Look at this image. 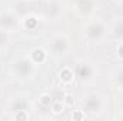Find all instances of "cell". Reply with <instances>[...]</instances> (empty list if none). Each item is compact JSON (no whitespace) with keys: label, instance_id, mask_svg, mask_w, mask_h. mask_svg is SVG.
<instances>
[{"label":"cell","instance_id":"obj_1","mask_svg":"<svg viewBox=\"0 0 123 121\" xmlns=\"http://www.w3.org/2000/svg\"><path fill=\"white\" fill-rule=\"evenodd\" d=\"M37 66L31 61L29 54H19L10 63V73L20 81L31 80L36 76Z\"/></svg>","mask_w":123,"mask_h":121},{"label":"cell","instance_id":"obj_2","mask_svg":"<svg viewBox=\"0 0 123 121\" xmlns=\"http://www.w3.org/2000/svg\"><path fill=\"white\" fill-rule=\"evenodd\" d=\"M83 37L92 44L103 43L109 37V26L100 19H90L83 26Z\"/></svg>","mask_w":123,"mask_h":121},{"label":"cell","instance_id":"obj_3","mask_svg":"<svg viewBox=\"0 0 123 121\" xmlns=\"http://www.w3.org/2000/svg\"><path fill=\"white\" fill-rule=\"evenodd\" d=\"M107 105L106 97L99 91H90L83 95L80 101V110L89 117H99Z\"/></svg>","mask_w":123,"mask_h":121},{"label":"cell","instance_id":"obj_4","mask_svg":"<svg viewBox=\"0 0 123 121\" xmlns=\"http://www.w3.org/2000/svg\"><path fill=\"white\" fill-rule=\"evenodd\" d=\"M49 54L53 57H64L72 49V41L66 33H56L49 40Z\"/></svg>","mask_w":123,"mask_h":121},{"label":"cell","instance_id":"obj_5","mask_svg":"<svg viewBox=\"0 0 123 121\" xmlns=\"http://www.w3.org/2000/svg\"><path fill=\"white\" fill-rule=\"evenodd\" d=\"M76 78L82 83H92L97 77V67L96 64L89 60H77L76 64L73 66Z\"/></svg>","mask_w":123,"mask_h":121},{"label":"cell","instance_id":"obj_6","mask_svg":"<svg viewBox=\"0 0 123 121\" xmlns=\"http://www.w3.org/2000/svg\"><path fill=\"white\" fill-rule=\"evenodd\" d=\"M22 27V17L12 9L0 10V29L9 33H17Z\"/></svg>","mask_w":123,"mask_h":121},{"label":"cell","instance_id":"obj_7","mask_svg":"<svg viewBox=\"0 0 123 121\" xmlns=\"http://www.w3.org/2000/svg\"><path fill=\"white\" fill-rule=\"evenodd\" d=\"M29 110H30V104L26 100V97H16L10 104V111L13 113V117L16 120H27Z\"/></svg>","mask_w":123,"mask_h":121},{"label":"cell","instance_id":"obj_8","mask_svg":"<svg viewBox=\"0 0 123 121\" xmlns=\"http://www.w3.org/2000/svg\"><path fill=\"white\" fill-rule=\"evenodd\" d=\"M73 4H74V10L83 17L92 16L96 10V0H74Z\"/></svg>","mask_w":123,"mask_h":121},{"label":"cell","instance_id":"obj_9","mask_svg":"<svg viewBox=\"0 0 123 121\" xmlns=\"http://www.w3.org/2000/svg\"><path fill=\"white\" fill-rule=\"evenodd\" d=\"M109 37H112L117 43L123 41V17H116L109 24Z\"/></svg>","mask_w":123,"mask_h":121},{"label":"cell","instance_id":"obj_10","mask_svg":"<svg viewBox=\"0 0 123 121\" xmlns=\"http://www.w3.org/2000/svg\"><path fill=\"white\" fill-rule=\"evenodd\" d=\"M76 80V74H74V68L70 66H64L59 71V81L63 87H70Z\"/></svg>","mask_w":123,"mask_h":121},{"label":"cell","instance_id":"obj_11","mask_svg":"<svg viewBox=\"0 0 123 121\" xmlns=\"http://www.w3.org/2000/svg\"><path fill=\"white\" fill-rule=\"evenodd\" d=\"M29 57H30L31 61L37 67H40V66H43L47 61V59H49V50H44L43 47H34V49L30 50Z\"/></svg>","mask_w":123,"mask_h":121},{"label":"cell","instance_id":"obj_12","mask_svg":"<svg viewBox=\"0 0 123 121\" xmlns=\"http://www.w3.org/2000/svg\"><path fill=\"white\" fill-rule=\"evenodd\" d=\"M62 13H63V9L59 1H50L46 7V17L50 20H57L62 16Z\"/></svg>","mask_w":123,"mask_h":121},{"label":"cell","instance_id":"obj_13","mask_svg":"<svg viewBox=\"0 0 123 121\" xmlns=\"http://www.w3.org/2000/svg\"><path fill=\"white\" fill-rule=\"evenodd\" d=\"M22 27L29 31H34L40 27V20L34 14H27L22 19Z\"/></svg>","mask_w":123,"mask_h":121},{"label":"cell","instance_id":"obj_14","mask_svg":"<svg viewBox=\"0 0 123 121\" xmlns=\"http://www.w3.org/2000/svg\"><path fill=\"white\" fill-rule=\"evenodd\" d=\"M12 46V33L0 29V54L6 53Z\"/></svg>","mask_w":123,"mask_h":121},{"label":"cell","instance_id":"obj_15","mask_svg":"<svg viewBox=\"0 0 123 121\" xmlns=\"http://www.w3.org/2000/svg\"><path fill=\"white\" fill-rule=\"evenodd\" d=\"M112 81L117 88H123V66L117 67L112 73Z\"/></svg>","mask_w":123,"mask_h":121},{"label":"cell","instance_id":"obj_16","mask_svg":"<svg viewBox=\"0 0 123 121\" xmlns=\"http://www.w3.org/2000/svg\"><path fill=\"white\" fill-rule=\"evenodd\" d=\"M39 101H40V104H42L43 107L50 108V105H52V103H53V95H52L50 93H43V94L39 97Z\"/></svg>","mask_w":123,"mask_h":121},{"label":"cell","instance_id":"obj_17","mask_svg":"<svg viewBox=\"0 0 123 121\" xmlns=\"http://www.w3.org/2000/svg\"><path fill=\"white\" fill-rule=\"evenodd\" d=\"M116 56H117V59L123 63V41H119V43H117V47H116Z\"/></svg>","mask_w":123,"mask_h":121},{"label":"cell","instance_id":"obj_18","mask_svg":"<svg viewBox=\"0 0 123 121\" xmlns=\"http://www.w3.org/2000/svg\"><path fill=\"white\" fill-rule=\"evenodd\" d=\"M117 1H120V3H123V0H117Z\"/></svg>","mask_w":123,"mask_h":121},{"label":"cell","instance_id":"obj_19","mask_svg":"<svg viewBox=\"0 0 123 121\" xmlns=\"http://www.w3.org/2000/svg\"><path fill=\"white\" fill-rule=\"evenodd\" d=\"M27 1H31V0H27Z\"/></svg>","mask_w":123,"mask_h":121}]
</instances>
